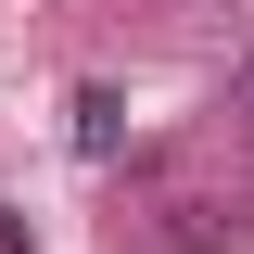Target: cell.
<instances>
[{"label":"cell","mask_w":254,"mask_h":254,"mask_svg":"<svg viewBox=\"0 0 254 254\" xmlns=\"http://www.w3.org/2000/svg\"><path fill=\"white\" fill-rule=\"evenodd\" d=\"M242 127H254V76H242Z\"/></svg>","instance_id":"6da1fadb"}]
</instances>
